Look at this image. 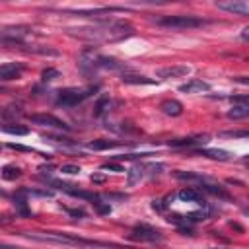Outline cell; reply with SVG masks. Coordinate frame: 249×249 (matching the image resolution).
Listing matches in <instances>:
<instances>
[{
  "label": "cell",
  "instance_id": "6da1fadb",
  "mask_svg": "<svg viewBox=\"0 0 249 249\" xmlns=\"http://www.w3.org/2000/svg\"><path fill=\"white\" fill-rule=\"evenodd\" d=\"M70 31H74V35H78L80 39H88V41H121L132 35V27L126 21H119V19L99 21L95 25L78 27Z\"/></svg>",
  "mask_w": 249,
  "mask_h": 249
},
{
  "label": "cell",
  "instance_id": "7a4b0ae2",
  "mask_svg": "<svg viewBox=\"0 0 249 249\" xmlns=\"http://www.w3.org/2000/svg\"><path fill=\"white\" fill-rule=\"evenodd\" d=\"M80 66H82L84 72H95L97 68L121 70V68H123V62H119L117 58H111V56H103V54H99L97 51L86 49V51L80 54Z\"/></svg>",
  "mask_w": 249,
  "mask_h": 249
},
{
  "label": "cell",
  "instance_id": "3957f363",
  "mask_svg": "<svg viewBox=\"0 0 249 249\" xmlns=\"http://www.w3.org/2000/svg\"><path fill=\"white\" fill-rule=\"evenodd\" d=\"M206 21L196 16H163L158 19V25L167 27V29H193V27H200Z\"/></svg>",
  "mask_w": 249,
  "mask_h": 249
},
{
  "label": "cell",
  "instance_id": "277c9868",
  "mask_svg": "<svg viewBox=\"0 0 249 249\" xmlns=\"http://www.w3.org/2000/svg\"><path fill=\"white\" fill-rule=\"evenodd\" d=\"M95 91V88H86V89H60L58 91V97H56V105H62V107H76L78 103H82L84 99H88L91 93Z\"/></svg>",
  "mask_w": 249,
  "mask_h": 249
},
{
  "label": "cell",
  "instance_id": "5b68a950",
  "mask_svg": "<svg viewBox=\"0 0 249 249\" xmlns=\"http://www.w3.org/2000/svg\"><path fill=\"white\" fill-rule=\"evenodd\" d=\"M29 121L33 124H39V126H49V128H58V130H70V126L60 121L58 117L54 115H49V113H35V115H29Z\"/></svg>",
  "mask_w": 249,
  "mask_h": 249
},
{
  "label": "cell",
  "instance_id": "8992f818",
  "mask_svg": "<svg viewBox=\"0 0 249 249\" xmlns=\"http://www.w3.org/2000/svg\"><path fill=\"white\" fill-rule=\"evenodd\" d=\"M130 237H132V239H140V241H152V243L163 239L161 231L156 230V228H152V226H148V224H138V226H134V230L130 231Z\"/></svg>",
  "mask_w": 249,
  "mask_h": 249
},
{
  "label": "cell",
  "instance_id": "52a82bcc",
  "mask_svg": "<svg viewBox=\"0 0 249 249\" xmlns=\"http://www.w3.org/2000/svg\"><path fill=\"white\" fill-rule=\"evenodd\" d=\"M187 74H191V66H187V64H175V66L160 68L156 72V78H160V80H171V78H183Z\"/></svg>",
  "mask_w": 249,
  "mask_h": 249
},
{
  "label": "cell",
  "instance_id": "ba28073f",
  "mask_svg": "<svg viewBox=\"0 0 249 249\" xmlns=\"http://www.w3.org/2000/svg\"><path fill=\"white\" fill-rule=\"evenodd\" d=\"M218 10H226V12H231V14H237V16H247L249 14V4L245 0H237V2H216Z\"/></svg>",
  "mask_w": 249,
  "mask_h": 249
},
{
  "label": "cell",
  "instance_id": "9c48e42d",
  "mask_svg": "<svg viewBox=\"0 0 249 249\" xmlns=\"http://www.w3.org/2000/svg\"><path fill=\"white\" fill-rule=\"evenodd\" d=\"M21 72H23V66L19 62H6L0 66V82L16 80L21 76Z\"/></svg>",
  "mask_w": 249,
  "mask_h": 249
},
{
  "label": "cell",
  "instance_id": "30bf717a",
  "mask_svg": "<svg viewBox=\"0 0 249 249\" xmlns=\"http://www.w3.org/2000/svg\"><path fill=\"white\" fill-rule=\"evenodd\" d=\"M27 35H29V27H23V25H19V27H8V29H2L0 31V39H4V41H21Z\"/></svg>",
  "mask_w": 249,
  "mask_h": 249
},
{
  "label": "cell",
  "instance_id": "8fae6325",
  "mask_svg": "<svg viewBox=\"0 0 249 249\" xmlns=\"http://www.w3.org/2000/svg\"><path fill=\"white\" fill-rule=\"evenodd\" d=\"M177 196L183 200V202H196V204H202L204 198H202V191L195 189V187H185L177 193Z\"/></svg>",
  "mask_w": 249,
  "mask_h": 249
},
{
  "label": "cell",
  "instance_id": "7c38bea8",
  "mask_svg": "<svg viewBox=\"0 0 249 249\" xmlns=\"http://www.w3.org/2000/svg\"><path fill=\"white\" fill-rule=\"evenodd\" d=\"M208 89H210V86L202 80H196V78L179 86V91H183V93H202V91H208Z\"/></svg>",
  "mask_w": 249,
  "mask_h": 249
},
{
  "label": "cell",
  "instance_id": "4fadbf2b",
  "mask_svg": "<svg viewBox=\"0 0 249 249\" xmlns=\"http://www.w3.org/2000/svg\"><path fill=\"white\" fill-rule=\"evenodd\" d=\"M208 142V136H196V138H175V140H169L167 144L173 146V148H183V146H195V144H204Z\"/></svg>",
  "mask_w": 249,
  "mask_h": 249
},
{
  "label": "cell",
  "instance_id": "5bb4252c",
  "mask_svg": "<svg viewBox=\"0 0 249 249\" xmlns=\"http://www.w3.org/2000/svg\"><path fill=\"white\" fill-rule=\"evenodd\" d=\"M160 109H161L165 115H169V117H179V115L183 113V105H181L179 101H175V99L163 101V103L160 105Z\"/></svg>",
  "mask_w": 249,
  "mask_h": 249
},
{
  "label": "cell",
  "instance_id": "9a60e30c",
  "mask_svg": "<svg viewBox=\"0 0 249 249\" xmlns=\"http://www.w3.org/2000/svg\"><path fill=\"white\" fill-rule=\"evenodd\" d=\"M249 115V103H237L228 111L230 119H245Z\"/></svg>",
  "mask_w": 249,
  "mask_h": 249
},
{
  "label": "cell",
  "instance_id": "2e32d148",
  "mask_svg": "<svg viewBox=\"0 0 249 249\" xmlns=\"http://www.w3.org/2000/svg\"><path fill=\"white\" fill-rule=\"evenodd\" d=\"M198 156H206V158H212V160H220V161H226L230 160V154L226 150H196Z\"/></svg>",
  "mask_w": 249,
  "mask_h": 249
},
{
  "label": "cell",
  "instance_id": "e0dca14e",
  "mask_svg": "<svg viewBox=\"0 0 249 249\" xmlns=\"http://www.w3.org/2000/svg\"><path fill=\"white\" fill-rule=\"evenodd\" d=\"M144 169H146V165H140V163L132 165L128 169V185H134L136 181H140L144 177Z\"/></svg>",
  "mask_w": 249,
  "mask_h": 249
},
{
  "label": "cell",
  "instance_id": "ac0fdd59",
  "mask_svg": "<svg viewBox=\"0 0 249 249\" xmlns=\"http://www.w3.org/2000/svg\"><path fill=\"white\" fill-rule=\"evenodd\" d=\"M121 80L124 84H154V80H150L146 76H138V74H123Z\"/></svg>",
  "mask_w": 249,
  "mask_h": 249
},
{
  "label": "cell",
  "instance_id": "d6986e66",
  "mask_svg": "<svg viewBox=\"0 0 249 249\" xmlns=\"http://www.w3.org/2000/svg\"><path fill=\"white\" fill-rule=\"evenodd\" d=\"M115 146H117V142H113V140H93V142L88 144L89 150H109V148H115Z\"/></svg>",
  "mask_w": 249,
  "mask_h": 249
},
{
  "label": "cell",
  "instance_id": "ffe728a7",
  "mask_svg": "<svg viewBox=\"0 0 249 249\" xmlns=\"http://www.w3.org/2000/svg\"><path fill=\"white\" fill-rule=\"evenodd\" d=\"M19 175H21V171H19V167H16V165H6V167L2 169V177L8 179V181L18 179Z\"/></svg>",
  "mask_w": 249,
  "mask_h": 249
},
{
  "label": "cell",
  "instance_id": "44dd1931",
  "mask_svg": "<svg viewBox=\"0 0 249 249\" xmlns=\"http://www.w3.org/2000/svg\"><path fill=\"white\" fill-rule=\"evenodd\" d=\"M107 109H109V97H107V95H103V97H101V99L97 101V105H95V111H93V115H95V117H101V115H103V113H105Z\"/></svg>",
  "mask_w": 249,
  "mask_h": 249
},
{
  "label": "cell",
  "instance_id": "7402d4cb",
  "mask_svg": "<svg viewBox=\"0 0 249 249\" xmlns=\"http://www.w3.org/2000/svg\"><path fill=\"white\" fill-rule=\"evenodd\" d=\"M2 130L4 132H8V134H19V136H25L27 132H29V128L27 126H2Z\"/></svg>",
  "mask_w": 249,
  "mask_h": 249
},
{
  "label": "cell",
  "instance_id": "603a6c76",
  "mask_svg": "<svg viewBox=\"0 0 249 249\" xmlns=\"http://www.w3.org/2000/svg\"><path fill=\"white\" fill-rule=\"evenodd\" d=\"M58 76V70H54V68H47L45 72H43V82H49V80H54Z\"/></svg>",
  "mask_w": 249,
  "mask_h": 249
},
{
  "label": "cell",
  "instance_id": "cb8c5ba5",
  "mask_svg": "<svg viewBox=\"0 0 249 249\" xmlns=\"http://www.w3.org/2000/svg\"><path fill=\"white\" fill-rule=\"evenodd\" d=\"M91 204H93V206L97 208V212H101V214H109V212H111V208H109V204H103V202H101L99 198H97L95 202H91Z\"/></svg>",
  "mask_w": 249,
  "mask_h": 249
},
{
  "label": "cell",
  "instance_id": "d4e9b609",
  "mask_svg": "<svg viewBox=\"0 0 249 249\" xmlns=\"http://www.w3.org/2000/svg\"><path fill=\"white\" fill-rule=\"evenodd\" d=\"M101 169H109V171H117V173H119V171H124V167H123L121 163H103Z\"/></svg>",
  "mask_w": 249,
  "mask_h": 249
},
{
  "label": "cell",
  "instance_id": "484cf974",
  "mask_svg": "<svg viewBox=\"0 0 249 249\" xmlns=\"http://www.w3.org/2000/svg\"><path fill=\"white\" fill-rule=\"evenodd\" d=\"M60 171L62 173H68V175H76V173H80V167L78 165H62Z\"/></svg>",
  "mask_w": 249,
  "mask_h": 249
},
{
  "label": "cell",
  "instance_id": "4316f807",
  "mask_svg": "<svg viewBox=\"0 0 249 249\" xmlns=\"http://www.w3.org/2000/svg\"><path fill=\"white\" fill-rule=\"evenodd\" d=\"M224 136H247V132L245 130H241V132H224Z\"/></svg>",
  "mask_w": 249,
  "mask_h": 249
},
{
  "label": "cell",
  "instance_id": "83f0119b",
  "mask_svg": "<svg viewBox=\"0 0 249 249\" xmlns=\"http://www.w3.org/2000/svg\"><path fill=\"white\" fill-rule=\"evenodd\" d=\"M91 181H93V183H103L105 177H103V175H91Z\"/></svg>",
  "mask_w": 249,
  "mask_h": 249
},
{
  "label": "cell",
  "instance_id": "f1b7e54d",
  "mask_svg": "<svg viewBox=\"0 0 249 249\" xmlns=\"http://www.w3.org/2000/svg\"><path fill=\"white\" fill-rule=\"evenodd\" d=\"M0 249H19L16 245H6V243H0Z\"/></svg>",
  "mask_w": 249,
  "mask_h": 249
},
{
  "label": "cell",
  "instance_id": "f546056e",
  "mask_svg": "<svg viewBox=\"0 0 249 249\" xmlns=\"http://www.w3.org/2000/svg\"><path fill=\"white\" fill-rule=\"evenodd\" d=\"M68 212H70L72 216H84V212H82V210H68Z\"/></svg>",
  "mask_w": 249,
  "mask_h": 249
},
{
  "label": "cell",
  "instance_id": "4dcf8cb0",
  "mask_svg": "<svg viewBox=\"0 0 249 249\" xmlns=\"http://www.w3.org/2000/svg\"><path fill=\"white\" fill-rule=\"evenodd\" d=\"M214 249H220V247H214Z\"/></svg>",
  "mask_w": 249,
  "mask_h": 249
}]
</instances>
